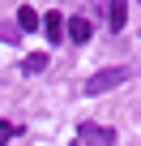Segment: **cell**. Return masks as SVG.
Listing matches in <instances>:
<instances>
[{
	"label": "cell",
	"mask_w": 141,
	"mask_h": 146,
	"mask_svg": "<svg viewBox=\"0 0 141 146\" xmlns=\"http://www.w3.org/2000/svg\"><path fill=\"white\" fill-rule=\"evenodd\" d=\"M124 22H128V5H124V0H111V9H107V26H111V30H124Z\"/></svg>",
	"instance_id": "5b68a950"
},
{
	"label": "cell",
	"mask_w": 141,
	"mask_h": 146,
	"mask_svg": "<svg viewBox=\"0 0 141 146\" xmlns=\"http://www.w3.org/2000/svg\"><path fill=\"white\" fill-rule=\"evenodd\" d=\"M22 69H26V73H43V69H47V56H43V52H34V56H26V64H22Z\"/></svg>",
	"instance_id": "52a82bcc"
},
{
	"label": "cell",
	"mask_w": 141,
	"mask_h": 146,
	"mask_svg": "<svg viewBox=\"0 0 141 146\" xmlns=\"http://www.w3.org/2000/svg\"><path fill=\"white\" fill-rule=\"evenodd\" d=\"M43 30H47V43H60L64 39V13H43Z\"/></svg>",
	"instance_id": "3957f363"
},
{
	"label": "cell",
	"mask_w": 141,
	"mask_h": 146,
	"mask_svg": "<svg viewBox=\"0 0 141 146\" xmlns=\"http://www.w3.org/2000/svg\"><path fill=\"white\" fill-rule=\"evenodd\" d=\"M9 137H13V125H9V120H0V146H5Z\"/></svg>",
	"instance_id": "9c48e42d"
},
{
	"label": "cell",
	"mask_w": 141,
	"mask_h": 146,
	"mask_svg": "<svg viewBox=\"0 0 141 146\" xmlns=\"http://www.w3.org/2000/svg\"><path fill=\"white\" fill-rule=\"evenodd\" d=\"M0 39H5V43H17L22 35H17V26H0Z\"/></svg>",
	"instance_id": "ba28073f"
},
{
	"label": "cell",
	"mask_w": 141,
	"mask_h": 146,
	"mask_svg": "<svg viewBox=\"0 0 141 146\" xmlns=\"http://www.w3.org/2000/svg\"><path fill=\"white\" fill-rule=\"evenodd\" d=\"M13 26H17V30H34V26H39V9L22 5V9H17V22H13Z\"/></svg>",
	"instance_id": "8992f818"
},
{
	"label": "cell",
	"mask_w": 141,
	"mask_h": 146,
	"mask_svg": "<svg viewBox=\"0 0 141 146\" xmlns=\"http://www.w3.org/2000/svg\"><path fill=\"white\" fill-rule=\"evenodd\" d=\"M128 82V69H103V73H94V78L86 82V95H103V90H115V86H124Z\"/></svg>",
	"instance_id": "6da1fadb"
},
{
	"label": "cell",
	"mask_w": 141,
	"mask_h": 146,
	"mask_svg": "<svg viewBox=\"0 0 141 146\" xmlns=\"http://www.w3.org/2000/svg\"><path fill=\"white\" fill-rule=\"evenodd\" d=\"M81 142L86 146H115V133L103 125H81Z\"/></svg>",
	"instance_id": "7a4b0ae2"
},
{
	"label": "cell",
	"mask_w": 141,
	"mask_h": 146,
	"mask_svg": "<svg viewBox=\"0 0 141 146\" xmlns=\"http://www.w3.org/2000/svg\"><path fill=\"white\" fill-rule=\"evenodd\" d=\"M64 39H73V43L81 47V43L90 39V22H86V17H73V22H64Z\"/></svg>",
	"instance_id": "277c9868"
}]
</instances>
